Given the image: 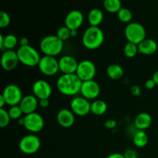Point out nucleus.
<instances>
[{
  "mask_svg": "<svg viewBox=\"0 0 158 158\" xmlns=\"http://www.w3.org/2000/svg\"><path fill=\"white\" fill-rule=\"evenodd\" d=\"M83 81L76 73L62 74L56 81L57 89L63 95L73 97L80 93Z\"/></svg>",
  "mask_w": 158,
  "mask_h": 158,
  "instance_id": "nucleus-1",
  "label": "nucleus"
},
{
  "mask_svg": "<svg viewBox=\"0 0 158 158\" xmlns=\"http://www.w3.org/2000/svg\"><path fill=\"white\" fill-rule=\"evenodd\" d=\"M104 41V33L99 26H89L86 29L82 38L83 46L88 49H96Z\"/></svg>",
  "mask_w": 158,
  "mask_h": 158,
  "instance_id": "nucleus-2",
  "label": "nucleus"
},
{
  "mask_svg": "<svg viewBox=\"0 0 158 158\" xmlns=\"http://www.w3.org/2000/svg\"><path fill=\"white\" fill-rule=\"evenodd\" d=\"M63 41L56 35H50L45 36L40 43V49L44 56H56L63 49Z\"/></svg>",
  "mask_w": 158,
  "mask_h": 158,
  "instance_id": "nucleus-3",
  "label": "nucleus"
},
{
  "mask_svg": "<svg viewBox=\"0 0 158 158\" xmlns=\"http://www.w3.org/2000/svg\"><path fill=\"white\" fill-rule=\"evenodd\" d=\"M16 52L19 63L29 67L38 66L41 59L38 51L29 45L26 46H20Z\"/></svg>",
  "mask_w": 158,
  "mask_h": 158,
  "instance_id": "nucleus-4",
  "label": "nucleus"
},
{
  "mask_svg": "<svg viewBox=\"0 0 158 158\" xmlns=\"http://www.w3.org/2000/svg\"><path fill=\"white\" fill-rule=\"evenodd\" d=\"M125 36L130 43L138 45L146 39V29L139 23H130L124 30Z\"/></svg>",
  "mask_w": 158,
  "mask_h": 158,
  "instance_id": "nucleus-5",
  "label": "nucleus"
},
{
  "mask_svg": "<svg viewBox=\"0 0 158 158\" xmlns=\"http://www.w3.org/2000/svg\"><path fill=\"white\" fill-rule=\"evenodd\" d=\"M41 141L36 135L28 134L23 137L19 143V148L22 153L27 155L34 154L40 150Z\"/></svg>",
  "mask_w": 158,
  "mask_h": 158,
  "instance_id": "nucleus-6",
  "label": "nucleus"
},
{
  "mask_svg": "<svg viewBox=\"0 0 158 158\" xmlns=\"http://www.w3.org/2000/svg\"><path fill=\"white\" fill-rule=\"evenodd\" d=\"M38 67L40 72L47 77L56 75L60 71L59 60H57L54 56H43L41 57Z\"/></svg>",
  "mask_w": 158,
  "mask_h": 158,
  "instance_id": "nucleus-7",
  "label": "nucleus"
},
{
  "mask_svg": "<svg viewBox=\"0 0 158 158\" xmlns=\"http://www.w3.org/2000/svg\"><path fill=\"white\" fill-rule=\"evenodd\" d=\"M96 73H97V68L92 61L85 60L79 63L76 74L83 82L94 80Z\"/></svg>",
  "mask_w": 158,
  "mask_h": 158,
  "instance_id": "nucleus-8",
  "label": "nucleus"
},
{
  "mask_svg": "<svg viewBox=\"0 0 158 158\" xmlns=\"http://www.w3.org/2000/svg\"><path fill=\"white\" fill-rule=\"evenodd\" d=\"M44 124L43 117L36 112L27 114L24 117L23 127L32 134L40 132L44 127Z\"/></svg>",
  "mask_w": 158,
  "mask_h": 158,
  "instance_id": "nucleus-9",
  "label": "nucleus"
},
{
  "mask_svg": "<svg viewBox=\"0 0 158 158\" xmlns=\"http://www.w3.org/2000/svg\"><path fill=\"white\" fill-rule=\"evenodd\" d=\"M5 98L6 104L12 106L19 105L23 99V93L21 89L15 84H9L5 87L2 94Z\"/></svg>",
  "mask_w": 158,
  "mask_h": 158,
  "instance_id": "nucleus-10",
  "label": "nucleus"
},
{
  "mask_svg": "<svg viewBox=\"0 0 158 158\" xmlns=\"http://www.w3.org/2000/svg\"><path fill=\"white\" fill-rule=\"evenodd\" d=\"M91 103L83 97H74L70 103V110L75 115L80 117L86 116L90 112Z\"/></svg>",
  "mask_w": 158,
  "mask_h": 158,
  "instance_id": "nucleus-11",
  "label": "nucleus"
},
{
  "mask_svg": "<svg viewBox=\"0 0 158 158\" xmlns=\"http://www.w3.org/2000/svg\"><path fill=\"white\" fill-rule=\"evenodd\" d=\"M100 93V85L95 80H88L83 82L80 89L82 97L87 99L88 100H97Z\"/></svg>",
  "mask_w": 158,
  "mask_h": 158,
  "instance_id": "nucleus-12",
  "label": "nucleus"
},
{
  "mask_svg": "<svg viewBox=\"0 0 158 158\" xmlns=\"http://www.w3.org/2000/svg\"><path fill=\"white\" fill-rule=\"evenodd\" d=\"M33 95L38 100L49 99L52 94V87L47 81L43 80H36L32 85Z\"/></svg>",
  "mask_w": 158,
  "mask_h": 158,
  "instance_id": "nucleus-13",
  "label": "nucleus"
},
{
  "mask_svg": "<svg viewBox=\"0 0 158 158\" xmlns=\"http://www.w3.org/2000/svg\"><path fill=\"white\" fill-rule=\"evenodd\" d=\"M19 60L17 52L14 50H5L1 56V66L6 71H11L18 66Z\"/></svg>",
  "mask_w": 158,
  "mask_h": 158,
  "instance_id": "nucleus-14",
  "label": "nucleus"
},
{
  "mask_svg": "<svg viewBox=\"0 0 158 158\" xmlns=\"http://www.w3.org/2000/svg\"><path fill=\"white\" fill-rule=\"evenodd\" d=\"M79 63L72 56L66 55L59 60L60 71L63 74H73L77 72Z\"/></svg>",
  "mask_w": 158,
  "mask_h": 158,
  "instance_id": "nucleus-15",
  "label": "nucleus"
},
{
  "mask_svg": "<svg viewBox=\"0 0 158 158\" xmlns=\"http://www.w3.org/2000/svg\"><path fill=\"white\" fill-rule=\"evenodd\" d=\"M84 20L83 13L79 10H72L65 18V26L70 30H77Z\"/></svg>",
  "mask_w": 158,
  "mask_h": 158,
  "instance_id": "nucleus-16",
  "label": "nucleus"
},
{
  "mask_svg": "<svg viewBox=\"0 0 158 158\" xmlns=\"http://www.w3.org/2000/svg\"><path fill=\"white\" fill-rule=\"evenodd\" d=\"M23 114H32L35 112L39 106V100L34 95H26L23 97L19 104Z\"/></svg>",
  "mask_w": 158,
  "mask_h": 158,
  "instance_id": "nucleus-17",
  "label": "nucleus"
},
{
  "mask_svg": "<svg viewBox=\"0 0 158 158\" xmlns=\"http://www.w3.org/2000/svg\"><path fill=\"white\" fill-rule=\"evenodd\" d=\"M57 122L64 128L71 127L75 123V114L71 110L61 109L57 114Z\"/></svg>",
  "mask_w": 158,
  "mask_h": 158,
  "instance_id": "nucleus-18",
  "label": "nucleus"
},
{
  "mask_svg": "<svg viewBox=\"0 0 158 158\" xmlns=\"http://www.w3.org/2000/svg\"><path fill=\"white\" fill-rule=\"evenodd\" d=\"M152 123V117L148 113H140L134 120V126L138 131H145L151 127Z\"/></svg>",
  "mask_w": 158,
  "mask_h": 158,
  "instance_id": "nucleus-19",
  "label": "nucleus"
},
{
  "mask_svg": "<svg viewBox=\"0 0 158 158\" xmlns=\"http://www.w3.org/2000/svg\"><path fill=\"white\" fill-rule=\"evenodd\" d=\"M157 43L152 39H145L138 44L139 52L143 55H152L157 50Z\"/></svg>",
  "mask_w": 158,
  "mask_h": 158,
  "instance_id": "nucleus-20",
  "label": "nucleus"
},
{
  "mask_svg": "<svg viewBox=\"0 0 158 158\" xmlns=\"http://www.w3.org/2000/svg\"><path fill=\"white\" fill-rule=\"evenodd\" d=\"M18 39L13 34L3 35L0 34V49L2 50H12L18 44Z\"/></svg>",
  "mask_w": 158,
  "mask_h": 158,
  "instance_id": "nucleus-21",
  "label": "nucleus"
},
{
  "mask_svg": "<svg viewBox=\"0 0 158 158\" xmlns=\"http://www.w3.org/2000/svg\"><path fill=\"white\" fill-rule=\"evenodd\" d=\"M87 19L90 26H99L103 20V13L100 9L95 8L89 11Z\"/></svg>",
  "mask_w": 158,
  "mask_h": 158,
  "instance_id": "nucleus-22",
  "label": "nucleus"
},
{
  "mask_svg": "<svg viewBox=\"0 0 158 158\" xmlns=\"http://www.w3.org/2000/svg\"><path fill=\"white\" fill-rule=\"evenodd\" d=\"M107 110V104L103 100H94L91 103L90 112L94 115L100 116L104 114Z\"/></svg>",
  "mask_w": 158,
  "mask_h": 158,
  "instance_id": "nucleus-23",
  "label": "nucleus"
},
{
  "mask_svg": "<svg viewBox=\"0 0 158 158\" xmlns=\"http://www.w3.org/2000/svg\"><path fill=\"white\" fill-rule=\"evenodd\" d=\"M106 73L111 80H118L123 77L124 73L121 66L118 64H111L106 68Z\"/></svg>",
  "mask_w": 158,
  "mask_h": 158,
  "instance_id": "nucleus-24",
  "label": "nucleus"
},
{
  "mask_svg": "<svg viewBox=\"0 0 158 158\" xmlns=\"http://www.w3.org/2000/svg\"><path fill=\"white\" fill-rule=\"evenodd\" d=\"M133 142L137 148H144L148 143V137L144 131H138L133 137Z\"/></svg>",
  "mask_w": 158,
  "mask_h": 158,
  "instance_id": "nucleus-25",
  "label": "nucleus"
},
{
  "mask_svg": "<svg viewBox=\"0 0 158 158\" xmlns=\"http://www.w3.org/2000/svg\"><path fill=\"white\" fill-rule=\"evenodd\" d=\"M103 7L105 10L110 13H117L122 8L120 0H104Z\"/></svg>",
  "mask_w": 158,
  "mask_h": 158,
  "instance_id": "nucleus-26",
  "label": "nucleus"
},
{
  "mask_svg": "<svg viewBox=\"0 0 158 158\" xmlns=\"http://www.w3.org/2000/svg\"><path fill=\"white\" fill-rule=\"evenodd\" d=\"M123 52L127 58H134L139 52L138 45L128 42L123 48Z\"/></svg>",
  "mask_w": 158,
  "mask_h": 158,
  "instance_id": "nucleus-27",
  "label": "nucleus"
},
{
  "mask_svg": "<svg viewBox=\"0 0 158 158\" xmlns=\"http://www.w3.org/2000/svg\"><path fill=\"white\" fill-rule=\"evenodd\" d=\"M117 18L122 23H130V22L132 20L133 14L129 9L122 7L117 12Z\"/></svg>",
  "mask_w": 158,
  "mask_h": 158,
  "instance_id": "nucleus-28",
  "label": "nucleus"
},
{
  "mask_svg": "<svg viewBox=\"0 0 158 158\" xmlns=\"http://www.w3.org/2000/svg\"><path fill=\"white\" fill-rule=\"evenodd\" d=\"M8 112H9V116H10V118L12 119V120H19V119L21 118L22 115L23 114V112L21 108H20L19 105L10 106Z\"/></svg>",
  "mask_w": 158,
  "mask_h": 158,
  "instance_id": "nucleus-29",
  "label": "nucleus"
},
{
  "mask_svg": "<svg viewBox=\"0 0 158 158\" xmlns=\"http://www.w3.org/2000/svg\"><path fill=\"white\" fill-rule=\"evenodd\" d=\"M10 120L11 118L9 112L6 110L4 108H1L0 109V127L2 128L7 127L9 124Z\"/></svg>",
  "mask_w": 158,
  "mask_h": 158,
  "instance_id": "nucleus-30",
  "label": "nucleus"
},
{
  "mask_svg": "<svg viewBox=\"0 0 158 158\" xmlns=\"http://www.w3.org/2000/svg\"><path fill=\"white\" fill-rule=\"evenodd\" d=\"M70 29L69 28L66 27V26H62L60 29L57 30L56 32V36L59 39L62 40V41H65V40H67L68 39L70 38Z\"/></svg>",
  "mask_w": 158,
  "mask_h": 158,
  "instance_id": "nucleus-31",
  "label": "nucleus"
},
{
  "mask_svg": "<svg viewBox=\"0 0 158 158\" xmlns=\"http://www.w3.org/2000/svg\"><path fill=\"white\" fill-rule=\"evenodd\" d=\"M11 19L9 14L4 11L0 12V27L6 28L10 24Z\"/></svg>",
  "mask_w": 158,
  "mask_h": 158,
  "instance_id": "nucleus-32",
  "label": "nucleus"
},
{
  "mask_svg": "<svg viewBox=\"0 0 158 158\" xmlns=\"http://www.w3.org/2000/svg\"><path fill=\"white\" fill-rule=\"evenodd\" d=\"M123 156H124L125 158H137L138 156H137V153L136 152V151L133 149H128L123 154Z\"/></svg>",
  "mask_w": 158,
  "mask_h": 158,
  "instance_id": "nucleus-33",
  "label": "nucleus"
},
{
  "mask_svg": "<svg viewBox=\"0 0 158 158\" xmlns=\"http://www.w3.org/2000/svg\"><path fill=\"white\" fill-rule=\"evenodd\" d=\"M117 123L116 120H107L106 122L104 123V127L106 128L107 130H112L114 129V128L117 127Z\"/></svg>",
  "mask_w": 158,
  "mask_h": 158,
  "instance_id": "nucleus-34",
  "label": "nucleus"
},
{
  "mask_svg": "<svg viewBox=\"0 0 158 158\" xmlns=\"http://www.w3.org/2000/svg\"><path fill=\"white\" fill-rule=\"evenodd\" d=\"M144 86L145 87H146V89H153L156 86H157V84H156V83L154 82V80H153V79H149V80H148L145 82Z\"/></svg>",
  "mask_w": 158,
  "mask_h": 158,
  "instance_id": "nucleus-35",
  "label": "nucleus"
},
{
  "mask_svg": "<svg viewBox=\"0 0 158 158\" xmlns=\"http://www.w3.org/2000/svg\"><path fill=\"white\" fill-rule=\"evenodd\" d=\"M49 104V99H43V100H39V106L42 108L48 107Z\"/></svg>",
  "mask_w": 158,
  "mask_h": 158,
  "instance_id": "nucleus-36",
  "label": "nucleus"
},
{
  "mask_svg": "<svg viewBox=\"0 0 158 158\" xmlns=\"http://www.w3.org/2000/svg\"><path fill=\"white\" fill-rule=\"evenodd\" d=\"M29 40L26 37H23L19 40V44L20 46H29Z\"/></svg>",
  "mask_w": 158,
  "mask_h": 158,
  "instance_id": "nucleus-37",
  "label": "nucleus"
},
{
  "mask_svg": "<svg viewBox=\"0 0 158 158\" xmlns=\"http://www.w3.org/2000/svg\"><path fill=\"white\" fill-rule=\"evenodd\" d=\"M106 158H125L123 154H120V153H114V154H110Z\"/></svg>",
  "mask_w": 158,
  "mask_h": 158,
  "instance_id": "nucleus-38",
  "label": "nucleus"
},
{
  "mask_svg": "<svg viewBox=\"0 0 158 158\" xmlns=\"http://www.w3.org/2000/svg\"><path fill=\"white\" fill-rule=\"evenodd\" d=\"M6 104V100H5V98L3 97V96L1 94V95H0V109L4 107V106Z\"/></svg>",
  "mask_w": 158,
  "mask_h": 158,
  "instance_id": "nucleus-39",
  "label": "nucleus"
},
{
  "mask_svg": "<svg viewBox=\"0 0 158 158\" xmlns=\"http://www.w3.org/2000/svg\"><path fill=\"white\" fill-rule=\"evenodd\" d=\"M152 79L154 80V82L156 83L157 86H158V70H157L155 73H154V75H153Z\"/></svg>",
  "mask_w": 158,
  "mask_h": 158,
  "instance_id": "nucleus-40",
  "label": "nucleus"
},
{
  "mask_svg": "<svg viewBox=\"0 0 158 158\" xmlns=\"http://www.w3.org/2000/svg\"><path fill=\"white\" fill-rule=\"evenodd\" d=\"M77 34H78V32H77V30H71L70 31L71 37H76L77 35Z\"/></svg>",
  "mask_w": 158,
  "mask_h": 158,
  "instance_id": "nucleus-41",
  "label": "nucleus"
}]
</instances>
